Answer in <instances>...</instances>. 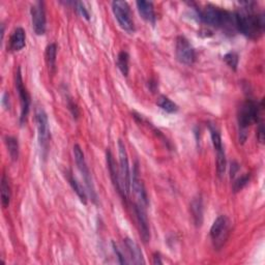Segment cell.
Wrapping results in <instances>:
<instances>
[{"mask_svg":"<svg viewBox=\"0 0 265 265\" xmlns=\"http://www.w3.org/2000/svg\"><path fill=\"white\" fill-rule=\"evenodd\" d=\"M76 5H77V9L80 11V14L86 20H89V14H88L87 9L85 8V6H84V4L82 2H76Z\"/></svg>","mask_w":265,"mask_h":265,"instance_id":"30","label":"cell"},{"mask_svg":"<svg viewBox=\"0 0 265 265\" xmlns=\"http://www.w3.org/2000/svg\"><path fill=\"white\" fill-rule=\"evenodd\" d=\"M10 198H11V192L8 184V179L6 178L5 175H3L1 179V202L2 206L4 208L8 207L10 203Z\"/></svg>","mask_w":265,"mask_h":265,"instance_id":"21","label":"cell"},{"mask_svg":"<svg viewBox=\"0 0 265 265\" xmlns=\"http://www.w3.org/2000/svg\"><path fill=\"white\" fill-rule=\"evenodd\" d=\"M229 235V221L225 215H221L216 219L211 228L210 236L215 248H222Z\"/></svg>","mask_w":265,"mask_h":265,"instance_id":"8","label":"cell"},{"mask_svg":"<svg viewBox=\"0 0 265 265\" xmlns=\"http://www.w3.org/2000/svg\"><path fill=\"white\" fill-rule=\"evenodd\" d=\"M216 156H218V160H216V169H218V174L219 176H223L226 171V154L225 150L221 149L219 151H216Z\"/></svg>","mask_w":265,"mask_h":265,"instance_id":"26","label":"cell"},{"mask_svg":"<svg viewBox=\"0 0 265 265\" xmlns=\"http://www.w3.org/2000/svg\"><path fill=\"white\" fill-rule=\"evenodd\" d=\"M112 10L119 26L127 32H134V21H132L129 4L126 1H113Z\"/></svg>","mask_w":265,"mask_h":265,"instance_id":"7","label":"cell"},{"mask_svg":"<svg viewBox=\"0 0 265 265\" xmlns=\"http://www.w3.org/2000/svg\"><path fill=\"white\" fill-rule=\"evenodd\" d=\"M225 63L228 65V66L232 68L233 70H236L238 66V55L235 52H230L224 56Z\"/></svg>","mask_w":265,"mask_h":265,"instance_id":"27","label":"cell"},{"mask_svg":"<svg viewBox=\"0 0 265 265\" xmlns=\"http://www.w3.org/2000/svg\"><path fill=\"white\" fill-rule=\"evenodd\" d=\"M67 180L68 183L70 185V187L73 188L74 192L76 193V194L78 195L79 199L81 200L82 203L86 204L87 203V195H86V192L84 191L83 187L80 185V183L78 182V180L71 175V173H67Z\"/></svg>","mask_w":265,"mask_h":265,"instance_id":"19","label":"cell"},{"mask_svg":"<svg viewBox=\"0 0 265 265\" xmlns=\"http://www.w3.org/2000/svg\"><path fill=\"white\" fill-rule=\"evenodd\" d=\"M249 180H250V175L249 174H246L242 177H239L236 182L234 183V186H233V190L234 192H238L240 190H243L249 183Z\"/></svg>","mask_w":265,"mask_h":265,"instance_id":"28","label":"cell"},{"mask_svg":"<svg viewBox=\"0 0 265 265\" xmlns=\"http://www.w3.org/2000/svg\"><path fill=\"white\" fill-rule=\"evenodd\" d=\"M209 131H210V136H211V141L213 144V147L216 151H219L221 149H224L223 143H222V137L219 130L216 129L215 126L210 125L209 126Z\"/></svg>","mask_w":265,"mask_h":265,"instance_id":"25","label":"cell"},{"mask_svg":"<svg viewBox=\"0 0 265 265\" xmlns=\"http://www.w3.org/2000/svg\"><path fill=\"white\" fill-rule=\"evenodd\" d=\"M145 209L146 208L138 205V204L135 205V213H136V218H137L140 236L144 243H148L150 240V232H149L148 220H147Z\"/></svg>","mask_w":265,"mask_h":265,"instance_id":"13","label":"cell"},{"mask_svg":"<svg viewBox=\"0 0 265 265\" xmlns=\"http://www.w3.org/2000/svg\"><path fill=\"white\" fill-rule=\"evenodd\" d=\"M131 187L132 188L135 197L137 199V204L144 208L148 206V196L144 187V184L140 177V171L138 164L135 165L134 169H132V175L131 177Z\"/></svg>","mask_w":265,"mask_h":265,"instance_id":"10","label":"cell"},{"mask_svg":"<svg viewBox=\"0 0 265 265\" xmlns=\"http://www.w3.org/2000/svg\"><path fill=\"white\" fill-rule=\"evenodd\" d=\"M154 261H153V264H163V261L161 260V257L159 254H155L154 257H153Z\"/></svg>","mask_w":265,"mask_h":265,"instance_id":"33","label":"cell"},{"mask_svg":"<svg viewBox=\"0 0 265 265\" xmlns=\"http://www.w3.org/2000/svg\"><path fill=\"white\" fill-rule=\"evenodd\" d=\"M26 45V34L23 28L18 27L14 30L9 40V48L11 51H20Z\"/></svg>","mask_w":265,"mask_h":265,"instance_id":"16","label":"cell"},{"mask_svg":"<svg viewBox=\"0 0 265 265\" xmlns=\"http://www.w3.org/2000/svg\"><path fill=\"white\" fill-rule=\"evenodd\" d=\"M175 53L179 63L187 66H191L194 64L196 59V53L194 48L190 44V42L185 38L179 35L176 39Z\"/></svg>","mask_w":265,"mask_h":265,"instance_id":"9","label":"cell"},{"mask_svg":"<svg viewBox=\"0 0 265 265\" xmlns=\"http://www.w3.org/2000/svg\"><path fill=\"white\" fill-rule=\"evenodd\" d=\"M74 154H75V160H76V164L78 166V169L83 176L84 182H85V185L87 187V191L89 192L91 200L96 204L98 203V195H96L95 188H94V185L92 182V177H91L90 171L88 169V166L86 164L85 156H84V153L78 144H76V145L74 146Z\"/></svg>","mask_w":265,"mask_h":265,"instance_id":"4","label":"cell"},{"mask_svg":"<svg viewBox=\"0 0 265 265\" xmlns=\"http://www.w3.org/2000/svg\"><path fill=\"white\" fill-rule=\"evenodd\" d=\"M30 14L34 32L38 35H43L46 31V13H45L44 2L42 1L35 2L31 6Z\"/></svg>","mask_w":265,"mask_h":265,"instance_id":"12","label":"cell"},{"mask_svg":"<svg viewBox=\"0 0 265 265\" xmlns=\"http://www.w3.org/2000/svg\"><path fill=\"white\" fill-rule=\"evenodd\" d=\"M35 123H37L40 147L42 151H44V156H46L48 147H49L50 129L49 123H48V116L43 108H38L35 111Z\"/></svg>","mask_w":265,"mask_h":265,"instance_id":"6","label":"cell"},{"mask_svg":"<svg viewBox=\"0 0 265 265\" xmlns=\"http://www.w3.org/2000/svg\"><path fill=\"white\" fill-rule=\"evenodd\" d=\"M112 246H113L114 253H115L116 256H117V258H118L119 263H120V264H128V263H130V262L126 259V257H125V255H124V253L122 252V250L119 249V247H118L115 243H112Z\"/></svg>","mask_w":265,"mask_h":265,"instance_id":"29","label":"cell"},{"mask_svg":"<svg viewBox=\"0 0 265 265\" xmlns=\"http://www.w3.org/2000/svg\"><path fill=\"white\" fill-rule=\"evenodd\" d=\"M125 245H126V248L129 252V255L131 257L132 263H134V264H144L145 263L143 253H142L140 247L134 242V240H132L131 238H126Z\"/></svg>","mask_w":265,"mask_h":265,"instance_id":"15","label":"cell"},{"mask_svg":"<svg viewBox=\"0 0 265 265\" xmlns=\"http://www.w3.org/2000/svg\"><path fill=\"white\" fill-rule=\"evenodd\" d=\"M200 19L210 26L234 31L236 28L235 15L213 5H207L200 10Z\"/></svg>","mask_w":265,"mask_h":265,"instance_id":"2","label":"cell"},{"mask_svg":"<svg viewBox=\"0 0 265 265\" xmlns=\"http://www.w3.org/2000/svg\"><path fill=\"white\" fill-rule=\"evenodd\" d=\"M5 145L7 147L8 154L10 156V159L13 161H17L19 156V144L18 140L14 137L6 136L5 137Z\"/></svg>","mask_w":265,"mask_h":265,"instance_id":"20","label":"cell"},{"mask_svg":"<svg viewBox=\"0 0 265 265\" xmlns=\"http://www.w3.org/2000/svg\"><path fill=\"white\" fill-rule=\"evenodd\" d=\"M237 170H238V165L237 164L234 163L233 165H231V176H234Z\"/></svg>","mask_w":265,"mask_h":265,"instance_id":"34","label":"cell"},{"mask_svg":"<svg viewBox=\"0 0 265 265\" xmlns=\"http://www.w3.org/2000/svg\"><path fill=\"white\" fill-rule=\"evenodd\" d=\"M118 152H119V174L120 180H122V188L124 192V196H129L131 192V172H130V165H129V158L128 152L125 143L119 140L118 141Z\"/></svg>","mask_w":265,"mask_h":265,"instance_id":"5","label":"cell"},{"mask_svg":"<svg viewBox=\"0 0 265 265\" xmlns=\"http://www.w3.org/2000/svg\"><path fill=\"white\" fill-rule=\"evenodd\" d=\"M106 159H107L108 169H109L110 177H111V180H112V183L114 185V188L117 190V192L119 193V194H122L124 196V192H123V188H122V180H120V174H119V172L117 170L116 163L114 161V158H113V155H112L110 150H107Z\"/></svg>","mask_w":265,"mask_h":265,"instance_id":"14","label":"cell"},{"mask_svg":"<svg viewBox=\"0 0 265 265\" xmlns=\"http://www.w3.org/2000/svg\"><path fill=\"white\" fill-rule=\"evenodd\" d=\"M243 4L245 6L239 8L234 14L236 28L250 39H258L264 31V16L256 13L253 2H245Z\"/></svg>","mask_w":265,"mask_h":265,"instance_id":"1","label":"cell"},{"mask_svg":"<svg viewBox=\"0 0 265 265\" xmlns=\"http://www.w3.org/2000/svg\"><path fill=\"white\" fill-rule=\"evenodd\" d=\"M258 138L260 142H263L264 140V131H263V125L260 124L259 126V130H258Z\"/></svg>","mask_w":265,"mask_h":265,"instance_id":"32","label":"cell"},{"mask_svg":"<svg viewBox=\"0 0 265 265\" xmlns=\"http://www.w3.org/2000/svg\"><path fill=\"white\" fill-rule=\"evenodd\" d=\"M191 212L197 227H201L203 223V201L200 196L193 199L191 203Z\"/></svg>","mask_w":265,"mask_h":265,"instance_id":"18","label":"cell"},{"mask_svg":"<svg viewBox=\"0 0 265 265\" xmlns=\"http://www.w3.org/2000/svg\"><path fill=\"white\" fill-rule=\"evenodd\" d=\"M1 103H2V106H3V108H5L6 110H7V109H9V106H8V94H7V93H3Z\"/></svg>","mask_w":265,"mask_h":265,"instance_id":"31","label":"cell"},{"mask_svg":"<svg viewBox=\"0 0 265 265\" xmlns=\"http://www.w3.org/2000/svg\"><path fill=\"white\" fill-rule=\"evenodd\" d=\"M16 88L19 93L20 98V104H21V116H20V123L24 124L27 118L28 112H29V107H30V96L23 84L22 80V75H21V69L20 67L18 68L16 73Z\"/></svg>","mask_w":265,"mask_h":265,"instance_id":"11","label":"cell"},{"mask_svg":"<svg viewBox=\"0 0 265 265\" xmlns=\"http://www.w3.org/2000/svg\"><path fill=\"white\" fill-rule=\"evenodd\" d=\"M137 8L139 10L140 16L148 23L154 24L155 23V14H154V8H153V3L150 1H137Z\"/></svg>","mask_w":265,"mask_h":265,"instance_id":"17","label":"cell"},{"mask_svg":"<svg viewBox=\"0 0 265 265\" xmlns=\"http://www.w3.org/2000/svg\"><path fill=\"white\" fill-rule=\"evenodd\" d=\"M129 62H130V56L126 51H122L118 54L117 66L123 73V75L126 77L129 74Z\"/></svg>","mask_w":265,"mask_h":265,"instance_id":"24","label":"cell"},{"mask_svg":"<svg viewBox=\"0 0 265 265\" xmlns=\"http://www.w3.org/2000/svg\"><path fill=\"white\" fill-rule=\"evenodd\" d=\"M156 105L168 113H175L178 110V106L173 103L170 99H168L165 95H161L160 98L156 101Z\"/></svg>","mask_w":265,"mask_h":265,"instance_id":"23","label":"cell"},{"mask_svg":"<svg viewBox=\"0 0 265 265\" xmlns=\"http://www.w3.org/2000/svg\"><path fill=\"white\" fill-rule=\"evenodd\" d=\"M262 107V106H261ZM260 107V108H261ZM260 108L258 104L252 100L246 101L238 110V125H239V142L245 143L248 137V128L258 122Z\"/></svg>","mask_w":265,"mask_h":265,"instance_id":"3","label":"cell"},{"mask_svg":"<svg viewBox=\"0 0 265 265\" xmlns=\"http://www.w3.org/2000/svg\"><path fill=\"white\" fill-rule=\"evenodd\" d=\"M56 55H57V46L56 44H50L46 49V60L48 66L51 71L55 70L56 66Z\"/></svg>","mask_w":265,"mask_h":265,"instance_id":"22","label":"cell"}]
</instances>
